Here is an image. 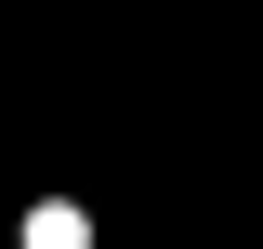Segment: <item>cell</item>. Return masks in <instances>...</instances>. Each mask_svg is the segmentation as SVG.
<instances>
[{
  "label": "cell",
  "instance_id": "cell-1",
  "mask_svg": "<svg viewBox=\"0 0 263 249\" xmlns=\"http://www.w3.org/2000/svg\"><path fill=\"white\" fill-rule=\"evenodd\" d=\"M27 249H79V210H40V223H27Z\"/></svg>",
  "mask_w": 263,
  "mask_h": 249
}]
</instances>
